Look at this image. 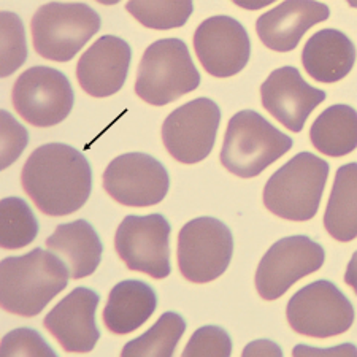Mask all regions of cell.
<instances>
[{
	"label": "cell",
	"mask_w": 357,
	"mask_h": 357,
	"mask_svg": "<svg viewBox=\"0 0 357 357\" xmlns=\"http://www.w3.org/2000/svg\"><path fill=\"white\" fill-rule=\"evenodd\" d=\"M126 10L145 27L156 29V31H169V29L186 24L189 16L194 11V3L189 0H183V2H140V0H134V2L126 3Z\"/></svg>",
	"instance_id": "484cf974"
},
{
	"label": "cell",
	"mask_w": 357,
	"mask_h": 357,
	"mask_svg": "<svg viewBox=\"0 0 357 357\" xmlns=\"http://www.w3.org/2000/svg\"><path fill=\"white\" fill-rule=\"evenodd\" d=\"M310 138L319 153L342 158L357 146V113L353 107L338 103L326 108L310 129Z\"/></svg>",
	"instance_id": "603a6c76"
},
{
	"label": "cell",
	"mask_w": 357,
	"mask_h": 357,
	"mask_svg": "<svg viewBox=\"0 0 357 357\" xmlns=\"http://www.w3.org/2000/svg\"><path fill=\"white\" fill-rule=\"evenodd\" d=\"M194 48L200 64L216 78H230L240 73L251 53L246 29L226 15L202 22L194 33Z\"/></svg>",
	"instance_id": "5bb4252c"
},
{
	"label": "cell",
	"mask_w": 357,
	"mask_h": 357,
	"mask_svg": "<svg viewBox=\"0 0 357 357\" xmlns=\"http://www.w3.org/2000/svg\"><path fill=\"white\" fill-rule=\"evenodd\" d=\"M230 354H232V340L222 327L218 326H205L195 331L183 351V357H229Z\"/></svg>",
	"instance_id": "83f0119b"
},
{
	"label": "cell",
	"mask_w": 357,
	"mask_h": 357,
	"mask_svg": "<svg viewBox=\"0 0 357 357\" xmlns=\"http://www.w3.org/2000/svg\"><path fill=\"white\" fill-rule=\"evenodd\" d=\"M0 216V245L3 250H20L36 240L38 222L24 200L20 197L2 199Z\"/></svg>",
	"instance_id": "d4e9b609"
},
{
	"label": "cell",
	"mask_w": 357,
	"mask_h": 357,
	"mask_svg": "<svg viewBox=\"0 0 357 357\" xmlns=\"http://www.w3.org/2000/svg\"><path fill=\"white\" fill-rule=\"evenodd\" d=\"M329 164L312 153H298L275 172L264 188V205L289 221H308L318 213Z\"/></svg>",
	"instance_id": "277c9868"
},
{
	"label": "cell",
	"mask_w": 357,
	"mask_h": 357,
	"mask_svg": "<svg viewBox=\"0 0 357 357\" xmlns=\"http://www.w3.org/2000/svg\"><path fill=\"white\" fill-rule=\"evenodd\" d=\"M243 356H283V351L278 348V344L268 340H257L248 344L243 349Z\"/></svg>",
	"instance_id": "4dcf8cb0"
},
{
	"label": "cell",
	"mask_w": 357,
	"mask_h": 357,
	"mask_svg": "<svg viewBox=\"0 0 357 357\" xmlns=\"http://www.w3.org/2000/svg\"><path fill=\"white\" fill-rule=\"evenodd\" d=\"M0 33H2L0 75L2 78H7L24 64L29 54L24 26H22L20 16L11 11H2L0 13Z\"/></svg>",
	"instance_id": "4316f807"
},
{
	"label": "cell",
	"mask_w": 357,
	"mask_h": 357,
	"mask_svg": "<svg viewBox=\"0 0 357 357\" xmlns=\"http://www.w3.org/2000/svg\"><path fill=\"white\" fill-rule=\"evenodd\" d=\"M70 268L53 251L36 248L0 264V302L5 312L32 318L68 284Z\"/></svg>",
	"instance_id": "7a4b0ae2"
},
{
	"label": "cell",
	"mask_w": 357,
	"mask_h": 357,
	"mask_svg": "<svg viewBox=\"0 0 357 357\" xmlns=\"http://www.w3.org/2000/svg\"><path fill=\"white\" fill-rule=\"evenodd\" d=\"M46 246L64 257L73 280H82L94 273L103 252L96 229L84 220L57 226L56 232L46 238Z\"/></svg>",
	"instance_id": "44dd1931"
},
{
	"label": "cell",
	"mask_w": 357,
	"mask_h": 357,
	"mask_svg": "<svg viewBox=\"0 0 357 357\" xmlns=\"http://www.w3.org/2000/svg\"><path fill=\"white\" fill-rule=\"evenodd\" d=\"M0 123H2V129H0V134H2L0 167L5 170L20 159L29 143V134L7 110H2L0 113Z\"/></svg>",
	"instance_id": "f546056e"
},
{
	"label": "cell",
	"mask_w": 357,
	"mask_h": 357,
	"mask_svg": "<svg viewBox=\"0 0 357 357\" xmlns=\"http://www.w3.org/2000/svg\"><path fill=\"white\" fill-rule=\"evenodd\" d=\"M158 308V296L140 280H126L113 287L103 308V324L116 335L137 331Z\"/></svg>",
	"instance_id": "ffe728a7"
},
{
	"label": "cell",
	"mask_w": 357,
	"mask_h": 357,
	"mask_svg": "<svg viewBox=\"0 0 357 357\" xmlns=\"http://www.w3.org/2000/svg\"><path fill=\"white\" fill-rule=\"evenodd\" d=\"M200 73L186 43L162 38L146 48L138 66L135 92L149 105L164 107L199 88Z\"/></svg>",
	"instance_id": "5b68a950"
},
{
	"label": "cell",
	"mask_w": 357,
	"mask_h": 357,
	"mask_svg": "<svg viewBox=\"0 0 357 357\" xmlns=\"http://www.w3.org/2000/svg\"><path fill=\"white\" fill-rule=\"evenodd\" d=\"M326 259L324 248L307 235L276 241L256 270V289L264 301H276L303 276L318 272Z\"/></svg>",
	"instance_id": "8fae6325"
},
{
	"label": "cell",
	"mask_w": 357,
	"mask_h": 357,
	"mask_svg": "<svg viewBox=\"0 0 357 357\" xmlns=\"http://www.w3.org/2000/svg\"><path fill=\"white\" fill-rule=\"evenodd\" d=\"M262 105L292 132H301L316 107L326 100V92L310 86L296 67H281L268 75L261 86Z\"/></svg>",
	"instance_id": "9a60e30c"
},
{
	"label": "cell",
	"mask_w": 357,
	"mask_h": 357,
	"mask_svg": "<svg viewBox=\"0 0 357 357\" xmlns=\"http://www.w3.org/2000/svg\"><path fill=\"white\" fill-rule=\"evenodd\" d=\"M331 10L314 0H287L264 13L256 22L259 38L267 48L289 53L314 24L329 20Z\"/></svg>",
	"instance_id": "ac0fdd59"
},
{
	"label": "cell",
	"mask_w": 357,
	"mask_h": 357,
	"mask_svg": "<svg viewBox=\"0 0 357 357\" xmlns=\"http://www.w3.org/2000/svg\"><path fill=\"white\" fill-rule=\"evenodd\" d=\"M132 50L128 42L103 36L79 57L77 78L86 94L108 97L121 91L128 78Z\"/></svg>",
	"instance_id": "e0dca14e"
},
{
	"label": "cell",
	"mask_w": 357,
	"mask_h": 357,
	"mask_svg": "<svg viewBox=\"0 0 357 357\" xmlns=\"http://www.w3.org/2000/svg\"><path fill=\"white\" fill-rule=\"evenodd\" d=\"M26 194L46 216H67L88 202L92 170L83 153L64 143L37 148L21 172Z\"/></svg>",
	"instance_id": "6da1fadb"
},
{
	"label": "cell",
	"mask_w": 357,
	"mask_h": 357,
	"mask_svg": "<svg viewBox=\"0 0 357 357\" xmlns=\"http://www.w3.org/2000/svg\"><path fill=\"white\" fill-rule=\"evenodd\" d=\"M294 142L252 110L234 114L227 124L221 164L240 178H255L289 151Z\"/></svg>",
	"instance_id": "3957f363"
},
{
	"label": "cell",
	"mask_w": 357,
	"mask_h": 357,
	"mask_svg": "<svg viewBox=\"0 0 357 357\" xmlns=\"http://www.w3.org/2000/svg\"><path fill=\"white\" fill-rule=\"evenodd\" d=\"M184 331H186V322L181 316L174 312H167L145 333L126 343L121 356L172 357Z\"/></svg>",
	"instance_id": "cb8c5ba5"
},
{
	"label": "cell",
	"mask_w": 357,
	"mask_h": 357,
	"mask_svg": "<svg viewBox=\"0 0 357 357\" xmlns=\"http://www.w3.org/2000/svg\"><path fill=\"white\" fill-rule=\"evenodd\" d=\"M221 110L218 103L199 97L172 112L162 124V142L181 164H197L215 146Z\"/></svg>",
	"instance_id": "7c38bea8"
},
{
	"label": "cell",
	"mask_w": 357,
	"mask_h": 357,
	"mask_svg": "<svg viewBox=\"0 0 357 357\" xmlns=\"http://www.w3.org/2000/svg\"><path fill=\"white\" fill-rule=\"evenodd\" d=\"M356 48L348 36L337 29H322L308 38L302 53L307 73L319 83H337L351 72Z\"/></svg>",
	"instance_id": "d6986e66"
},
{
	"label": "cell",
	"mask_w": 357,
	"mask_h": 357,
	"mask_svg": "<svg viewBox=\"0 0 357 357\" xmlns=\"http://www.w3.org/2000/svg\"><path fill=\"white\" fill-rule=\"evenodd\" d=\"M20 116L36 128H51L70 114L75 102L72 84L64 73L37 66L22 72L11 92Z\"/></svg>",
	"instance_id": "9c48e42d"
},
{
	"label": "cell",
	"mask_w": 357,
	"mask_h": 357,
	"mask_svg": "<svg viewBox=\"0 0 357 357\" xmlns=\"http://www.w3.org/2000/svg\"><path fill=\"white\" fill-rule=\"evenodd\" d=\"M324 227L333 238L343 243L357 235V164L349 162L337 170L329 204L324 215Z\"/></svg>",
	"instance_id": "7402d4cb"
},
{
	"label": "cell",
	"mask_w": 357,
	"mask_h": 357,
	"mask_svg": "<svg viewBox=\"0 0 357 357\" xmlns=\"http://www.w3.org/2000/svg\"><path fill=\"white\" fill-rule=\"evenodd\" d=\"M103 188L121 205L151 206L165 199L170 178L158 159L145 153H128L108 164Z\"/></svg>",
	"instance_id": "4fadbf2b"
},
{
	"label": "cell",
	"mask_w": 357,
	"mask_h": 357,
	"mask_svg": "<svg viewBox=\"0 0 357 357\" xmlns=\"http://www.w3.org/2000/svg\"><path fill=\"white\" fill-rule=\"evenodd\" d=\"M286 316L294 332L329 338L344 333L353 326L354 308L332 281L318 280L294 294Z\"/></svg>",
	"instance_id": "ba28073f"
},
{
	"label": "cell",
	"mask_w": 357,
	"mask_h": 357,
	"mask_svg": "<svg viewBox=\"0 0 357 357\" xmlns=\"http://www.w3.org/2000/svg\"><path fill=\"white\" fill-rule=\"evenodd\" d=\"M100 29V16L86 3L42 5L31 22L33 48L45 59L67 62Z\"/></svg>",
	"instance_id": "8992f818"
},
{
	"label": "cell",
	"mask_w": 357,
	"mask_h": 357,
	"mask_svg": "<svg viewBox=\"0 0 357 357\" xmlns=\"http://www.w3.org/2000/svg\"><path fill=\"white\" fill-rule=\"evenodd\" d=\"M232 255V232L216 218H195L178 235V267L191 283L216 280L227 270Z\"/></svg>",
	"instance_id": "52a82bcc"
},
{
	"label": "cell",
	"mask_w": 357,
	"mask_h": 357,
	"mask_svg": "<svg viewBox=\"0 0 357 357\" xmlns=\"http://www.w3.org/2000/svg\"><path fill=\"white\" fill-rule=\"evenodd\" d=\"M99 294L88 287H77L45 316L43 326L67 353H89L99 342L96 326Z\"/></svg>",
	"instance_id": "2e32d148"
},
{
	"label": "cell",
	"mask_w": 357,
	"mask_h": 357,
	"mask_svg": "<svg viewBox=\"0 0 357 357\" xmlns=\"http://www.w3.org/2000/svg\"><path fill=\"white\" fill-rule=\"evenodd\" d=\"M0 353L5 357L10 356H48L56 357L53 348L45 342V338L37 331L27 329H15L8 332L2 338V348Z\"/></svg>",
	"instance_id": "f1b7e54d"
},
{
	"label": "cell",
	"mask_w": 357,
	"mask_h": 357,
	"mask_svg": "<svg viewBox=\"0 0 357 357\" xmlns=\"http://www.w3.org/2000/svg\"><path fill=\"white\" fill-rule=\"evenodd\" d=\"M170 232L169 221L158 213L129 215L119 224L114 248L129 270L164 280L172 272Z\"/></svg>",
	"instance_id": "30bf717a"
}]
</instances>
